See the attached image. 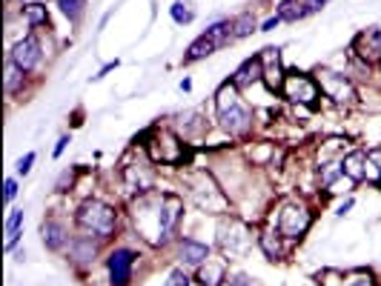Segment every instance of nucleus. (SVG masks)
I'll list each match as a JSON object with an SVG mask.
<instances>
[{
    "label": "nucleus",
    "instance_id": "obj_1",
    "mask_svg": "<svg viewBox=\"0 0 381 286\" xmlns=\"http://www.w3.org/2000/svg\"><path fill=\"white\" fill-rule=\"evenodd\" d=\"M78 224L81 229L98 235V237H109L117 226V212L112 206H106L104 201H83L78 209Z\"/></svg>",
    "mask_w": 381,
    "mask_h": 286
},
{
    "label": "nucleus",
    "instance_id": "obj_2",
    "mask_svg": "<svg viewBox=\"0 0 381 286\" xmlns=\"http://www.w3.org/2000/svg\"><path fill=\"white\" fill-rule=\"evenodd\" d=\"M229 40H235V32H232V23L229 20H218V23H212V26L189 46V52L184 55V63H195L206 55H212L216 49H221V46H227Z\"/></svg>",
    "mask_w": 381,
    "mask_h": 286
},
{
    "label": "nucleus",
    "instance_id": "obj_3",
    "mask_svg": "<svg viewBox=\"0 0 381 286\" xmlns=\"http://www.w3.org/2000/svg\"><path fill=\"white\" fill-rule=\"evenodd\" d=\"M218 244H221V252L227 258H241L247 255L250 244H252V235H250V226L241 224L238 218H224L221 226H218Z\"/></svg>",
    "mask_w": 381,
    "mask_h": 286
},
{
    "label": "nucleus",
    "instance_id": "obj_4",
    "mask_svg": "<svg viewBox=\"0 0 381 286\" xmlns=\"http://www.w3.org/2000/svg\"><path fill=\"white\" fill-rule=\"evenodd\" d=\"M186 183H189V195L195 198V203H198L201 209H206V212H224V209H227L224 192H221L216 183H212V178H209L206 172L189 175Z\"/></svg>",
    "mask_w": 381,
    "mask_h": 286
},
{
    "label": "nucleus",
    "instance_id": "obj_5",
    "mask_svg": "<svg viewBox=\"0 0 381 286\" xmlns=\"http://www.w3.org/2000/svg\"><path fill=\"white\" fill-rule=\"evenodd\" d=\"M281 92H284V98L287 101H295V103H304V106L318 103V86L309 75H304V72H290V75L284 78Z\"/></svg>",
    "mask_w": 381,
    "mask_h": 286
},
{
    "label": "nucleus",
    "instance_id": "obj_6",
    "mask_svg": "<svg viewBox=\"0 0 381 286\" xmlns=\"http://www.w3.org/2000/svg\"><path fill=\"white\" fill-rule=\"evenodd\" d=\"M147 149H149V158H152L155 163H178V160H181V152H184L181 137L172 135V132H166V129H161V132H155V135L149 137Z\"/></svg>",
    "mask_w": 381,
    "mask_h": 286
},
{
    "label": "nucleus",
    "instance_id": "obj_7",
    "mask_svg": "<svg viewBox=\"0 0 381 286\" xmlns=\"http://www.w3.org/2000/svg\"><path fill=\"white\" fill-rule=\"evenodd\" d=\"M309 224H313V214H309L304 206H298V203H287L281 209V214H278V235H284V237H301L307 229H309Z\"/></svg>",
    "mask_w": 381,
    "mask_h": 286
},
{
    "label": "nucleus",
    "instance_id": "obj_8",
    "mask_svg": "<svg viewBox=\"0 0 381 286\" xmlns=\"http://www.w3.org/2000/svg\"><path fill=\"white\" fill-rule=\"evenodd\" d=\"M318 83H321L327 98H332L336 103H352L355 101V89H352L350 78L339 75V72H318Z\"/></svg>",
    "mask_w": 381,
    "mask_h": 286
},
{
    "label": "nucleus",
    "instance_id": "obj_9",
    "mask_svg": "<svg viewBox=\"0 0 381 286\" xmlns=\"http://www.w3.org/2000/svg\"><path fill=\"white\" fill-rule=\"evenodd\" d=\"M40 43H38V37H23V40H17L15 43V49H12V63L20 69V72H32L38 63H40Z\"/></svg>",
    "mask_w": 381,
    "mask_h": 286
},
{
    "label": "nucleus",
    "instance_id": "obj_10",
    "mask_svg": "<svg viewBox=\"0 0 381 286\" xmlns=\"http://www.w3.org/2000/svg\"><path fill=\"white\" fill-rule=\"evenodd\" d=\"M258 58H261V66H264V78H261V81H264L273 92H278L284 86V78H287V75H284V69H281V49L267 46Z\"/></svg>",
    "mask_w": 381,
    "mask_h": 286
},
{
    "label": "nucleus",
    "instance_id": "obj_11",
    "mask_svg": "<svg viewBox=\"0 0 381 286\" xmlns=\"http://www.w3.org/2000/svg\"><path fill=\"white\" fill-rule=\"evenodd\" d=\"M132 264H135V255L129 249H115L106 260L109 267V280L112 286H127L129 283V275H132Z\"/></svg>",
    "mask_w": 381,
    "mask_h": 286
},
{
    "label": "nucleus",
    "instance_id": "obj_12",
    "mask_svg": "<svg viewBox=\"0 0 381 286\" xmlns=\"http://www.w3.org/2000/svg\"><path fill=\"white\" fill-rule=\"evenodd\" d=\"M218 121H221L224 132H229V135H247L250 126H252V117H250V112L241 103H235V106L218 112Z\"/></svg>",
    "mask_w": 381,
    "mask_h": 286
},
{
    "label": "nucleus",
    "instance_id": "obj_13",
    "mask_svg": "<svg viewBox=\"0 0 381 286\" xmlns=\"http://www.w3.org/2000/svg\"><path fill=\"white\" fill-rule=\"evenodd\" d=\"M352 52L367 63H378L381 60V32L378 29H367L352 40Z\"/></svg>",
    "mask_w": 381,
    "mask_h": 286
},
{
    "label": "nucleus",
    "instance_id": "obj_14",
    "mask_svg": "<svg viewBox=\"0 0 381 286\" xmlns=\"http://www.w3.org/2000/svg\"><path fill=\"white\" fill-rule=\"evenodd\" d=\"M181 214H184V201L178 195H170V192L161 195V232H163V237L172 235V229L181 221Z\"/></svg>",
    "mask_w": 381,
    "mask_h": 286
},
{
    "label": "nucleus",
    "instance_id": "obj_15",
    "mask_svg": "<svg viewBox=\"0 0 381 286\" xmlns=\"http://www.w3.org/2000/svg\"><path fill=\"white\" fill-rule=\"evenodd\" d=\"M124 180H127V186L132 189V192H149V189L155 186V172L147 163H129L124 169Z\"/></svg>",
    "mask_w": 381,
    "mask_h": 286
},
{
    "label": "nucleus",
    "instance_id": "obj_16",
    "mask_svg": "<svg viewBox=\"0 0 381 286\" xmlns=\"http://www.w3.org/2000/svg\"><path fill=\"white\" fill-rule=\"evenodd\" d=\"M178 255H181V260L186 267H201L209 260V246L193 241V237H184V241L178 244Z\"/></svg>",
    "mask_w": 381,
    "mask_h": 286
},
{
    "label": "nucleus",
    "instance_id": "obj_17",
    "mask_svg": "<svg viewBox=\"0 0 381 286\" xmlns=\"http://www.w3.org/2000/svg\"><path fill=\"white\" fill-rule=\"evenodd\" d=\"M264 78V66H261V58H250V60H244L241 66H238V72L232 75V83L238 86V89H244V86H250V83H255V81H261Z\"/></svg>",
    "mask_w": 381,
    "mask_h": 286
},
{
    "label": "nucleus",
    "instance_id": "obj_18",
    "mask_svg": "<svg viewBox=\"0 0 381 286\" xmlns=\"http://www.w3.org/2000/svg\"><path fill=\"white\" fill-rule=\"evenodd\" d=\"M341 166H344V175H347L350 180H364V178H370L367 152H350V155L341 160Z\"/></svg>",
    "mask_w": 381,
    "mask_h": 286
},
{
    "label": "nucleus",
    "instance_id": "obj_19",
    "mask_svg": "<svg viewBox=\"0 0 381 286\" xmlns=\"http://www.w3.org/2000/svg\"><path fill=\"white\" fill-rule=\"evenodd\" d=\"M227 280V269L224 264H218V260H206V264L198 267V283L201 286H221Z\"/></svg>",
    "mask_w": 381,
    "mask_h": 286
},
{
    "label": "nucleus",
    "instance_id": "obj_20",
    "mask_svg": "<svg viewBox=\"0 0 381 286\" xmlns=\"http://www.w3.org/2000/svg\"><path fill=\"white\" fill-rule=\"evenodd\" d=\"M40 237H43L46 249H63V244H66V229H63L60 224H55V221H46V224L40 226Z\"/></svg>",
    "mask_w": 381,
    "mask_h": 286
},
{
    "label": "nucleus",
    "instance_id": "obj_21",
    "mask_svg": "<svg viewBox=\"0 0 381 286\" xmlns=\"http://www.w3.org/2000/svg\"><path fill=\"white\" fill-rule=\"evenodd\" d=\"M258 241H261V249L267 252L270 260H278V258L284 255V246H281V241H278V235H275V232H261Z\"/></svg>",
    "mask_w": 381,
    "mask_h": 286
},
{
    "label": "nucleus",
    "instance_id": "obj_22",
    "mask_svg": "<svg viewBox=\"0 0 381 286\" xmlns=\"http://www.w3.org/2000/svg\"><path fill=\"white\" fill-rule=\"evenodd\" d=\"M20 226H23V209H15L6 221V249H12L20 237Z\"/></svg>",
    "mask_w": 381,
    "mask_h": 286
},
{
    "label": "nucleus",
    "instance_id": "obj_23",
    "mask_svg": "<svg viewBox=\"0 0 381 286\" xmlns=\"http://www.w3.org/2000/svg\"><path fill=\"white\" fill-rule=\"evenodd\" d=\"M216 106H218V112H224V109H229V106H235L238 103V86L229 81V83H224L221 89H218V94H216Z\"/></svg>",
    "mask_w": 381,
    "mask_h": 286
},
{
    "label": "nucleus",
    "instance_id": "obj_24",
    "mask_svg": "<svg viewBox=\"0 0 381 286\" xmlns=\"http://www.w3.org/2000/svg\"><path fill=\"white\" fill-rule=\"evenodd\" d=\"M307 12H304V0H284L278 6V17L281 20H301Z\"/></svg>",
    "mask_w": 381,
    "mask_h": 286
},
{
    "label": "nucleus",
    "instance_id": "obj_25",
    "mask_svg": "<svg viewBox=\"0 0 381 286\" xmlns=\"http://www.w3.org/2000/svg\"><path fill=\"white\" fill-rule=\"evenodd\" d=\"M232 32H235V37H247V35H252V32H255V15H252V12L238 15V17L232 20Z\"/></svg>",
    "mask_w": 381,
    "mask_h": 286
},
{
    "label": "nucleus",
    "instance_id": "obj_26",
    "mask_svg": "<svg viewBox=\"0 0 381 286\" xmlns=\"http://www.w3.org/2000/svg\"><path fill=\"white\" fill-rule=\"evenodd\" d=\"M23 75H26V72H20L12 60L6 63V78H3V81H6V92H9V94H15V92L23 86Z\"/></svg>",
    "mask_w": 381,
    "mask_h": 286
},
{
    "label": "nucleus",
    "instance_id": "obj_27",
    "mask_svg": "<svg viewBox=\"0 0 381 286\" xmlns=\"http://www.w3.org/2000/svg\"><path fill=\"white\" fill-rule=\"evenodd\" d=\"M60 12L72 20V23H78L81 20V15H83V0H60Z\"/></svg>",
    "mask_w": 381,
    "mask_h": 286
},
{
    "label": "nucleus",
    "instance_id": "obj_28",
    "mask_svg": "<svg viewBox=\"0 0 381 286\" xmlns=\"http://www.w3.org/2000/svg\"><path fill=\"white\" fill-rule=\"evenodd\" d=\"M23 17H26L32 26H40V23H46V6H40V3L23 6Z\"/></svg>",
    "mask_w": 381,
    "mask_h": 286
},
{
    "label": "nucleus",
    "instance_id": "obj_29",
    "mask_svg": "<svg viewBox=\"0 0 381 286\" xmlns=\"http://www.w3.org/2000/svg\"><path fill=\"white\" fill-rule=\"evenodd\" d=\"M193 17H195V12L189 9L186 0H175V3H172V20L175 23H189Z\"/></svg>",
    "mask_w": 381,
    "mask_h": 286
},
{
    "label": "nucleus",
    "instance_id": "obj_30",
    "mask_svg": "<svg viewBox=\"0 0 381 286\" xmlns=\"http://www.w3.org/2000/svg\"><path fill=\"white\" fill-rule=\"evenodd\" d=\"M163 286H189V275L184 269H175V272H170V278H166Z\"/></svg>",
    "mask_w": 381,
    "mask_h": 286
},
{
    "label": "nucleus",
    "instance_id": "obj_31",
    "mask_svg": "<svg viewBox=\"0 0 381 286\" xmlns=\"http://www.w3.org/2000/svg\"><path fill=\"white\" fill-rule=\"evenodd\" d=\"M3 189H6V192H3V201H6V203H12V201H15V195H17V180H15V178H6Z\"/></svg>",
    "mask_w": 381,
    "mask_h": 286
},
{
    "label": "nucleus",
    "instance_id": "obj_32",
    "mask_svg": "<svg viewBox=\"0 0 381 286\" xmlns=\"http://www.w3.org/2000/svg\"><path fill=\"white\" fill-rule=\"evenodd\" d=\"M95 255V246L89 244V241H81L78 244V249H75V258H81V260H89Z\"/></svg>",
    "mask_w": 381,
    "mask_h": 286
},
{
    "label": "nucleus",
    "instance_id": "obj_33",
    "mask_svg": "<svg viewBox=\"0 0 381 286\" xmlns=\"http://www.w3.org/2000/svg\"><path fill=\"white\" fill-rule=\"evenodd\" d=\"M32 163H35V152H29V155H23V158L17 160V172H20V175H26V172L32 169Z\"/></svg>",
    "mask_w": 381,
    "mask_h": 286
},
{
    "label": "nucleus",
    "instance_id": "obj_34",
    "mask_svg": "<svg viewBox=\"0 0 381 286\" xmlns=\"http://www.w3.org/2000/svg\"><path fill=\"white\" fill-rule=\"evenodd\" d=\"M330 3V0H304V12L307 15H313V12H321L324 6Z\"/></svg>",
    "mask_w": 381,
    "mask_h": 286
},
{
    "label": "nucleus",
    "instance_id": "obj_35",
    "mask_svg": "<svg viewBox=\"0 0 381 286\" xmlns=\"http://www.w3.org/2000/svg\"><path fill=\"white\" fill-rule=\"evenodd\" d=\"M367 160H370V166H375V175H381V149H370Z\"/></svg>",
    "mask_w": 381,
    "mask_h": 286
},
{
    "label": "nucleus",
    "instance_id": "obj_36",
    "mask_svg": "<svg viewBox=\"0 0 381 286\" xmlns=\"http://www.w3.org/2000/svg\"><path fill=\"white\" fill-rule=\"evenodd\" d=\"M186 121H195V112H189V115H184ZM198 129H204V124H186V129H184V135H195Z\"/></svg>",
    "mask_w": 381,
    "mask_h": 286
},
{
    "label": "nucleus",
    "instance_id": "obj_37",
    "mask_svg": "<svg viewBox=\"0 0 381 286\" xmlns=\"http://www.w3.org/2000/svg\"><path fill=\"white\" fill-rule=\"evenodd\" d=\"M229 286H258L252 278H247V275H235L232 280H229Z\"/></svg>",
    "mask_w": 381,
    "mask_h": 286
},
{
    "label": "nucleus",
    "instance_id": "obj_38",
    "mask_svg": "<svg viewBox=\"0 0 381 286\" xmlns=\"http://www.w3.org/2000/svg\"><path fill=\"white\" fill-rule=\"evenodd\" d=\"M72 180H75V175H72V172H63V175H60V180H58V189H60V192H66V186H72Z\"/></svg>",
    "mask_w": 381,
    "mask_h": 286
},
{
    "label": "nucleus",
    "instance_id": "obj_39",
    "mask_svg": "<svg viewBox=\"0 0 381 286\" xmlns=\"http://www.w3.org/2000/svg\"><path fill=\"white\" fill-rule=\"evenodd\" d=\"M278 23H281V17H278V15H275V17H270V20H267V23H264V26H261V32H273V29H275V26H278Z\"/></svg>",
    "mask_w": 381,
    "mask_h": 286
},
{
    "label": "nucleus",
    "instance_id": "obj_40",
    "mask_svg": "<svg viewBox=\"0 0 381 286\" xmlns=\"http://www.w3.org/2000/svg\"><path fill=\"white\" fill-rule=\"evenodd\" d=\"M66 143H69V135H63V137L58 140V146H55V158H60V155H63V149H66Z\"/></svg>",
    "mask_w": 381,
    "mask_h": 286
},
{
    "label": "nucleus",
    "instance_id": "obj_41",
    "mask_svg": "<svg viewBox=\"0 0 381 286\" xmlns=\"http://www.w3.org/2000/svg\"><path fill=\"white\" fill-rule=\"evenodd\" d=\"M115 66H117V60H112V63H106V66H104V69H101V72H98V75H95V78H104V75H106V72H112Z\"/></svg>",
    "mask_w": 381,
    "mask_h": 286
},
{
    "label": "nucleus",
    "instance_id": "obj_42",
    "mask_svg": "<svg viewBox=\"0 0 381 286\" xmlns=\"http://www.w3.org/2000/svg\"><path fill=\"white\" fill-rule=\"evenodd\" d=\"M350 286H373V280H370V278H355Z\"/></svg>",
    "mask_w": 381,
    "mask_h": 286
},
{
    "label": "nucleus",
    "instance_id": "obj_43",
    "mask_svg": "<svg viewBox=\"0 0 381 286\" xmlns=\"http://www.w3.org/2000/svg\"><path fill=\"white\" fill-rule=\"evenodd\" d=\"M350 209H352V201H344V203H341V206H339L336 212H339V214H347Z\"/></svg>",
    "mask_w": 381,
    "mask_h": 286
},
{
    "label": "nucleus",
    "instance_id": "obj_44",
    "mask_svg": "<svg viewBox=\"0 0 381 286\" xmlns=\"http://www.w3.org/2000/svg\"><path fill=\"white\" fill-rule=\"evenodd\" d=\"M181 89H184V92H189V89H193V81L184 78V81H181Z\"/></svg>",
    "mask_w": 381,
    "mask_h": 286
},
{
    "label": "nucleus",
    "instance_id": "obj_45",
    "mask_svg": "<svg viewBox=\"0 0 381 286\" xmlns=\"http://www.w3.org/2000/svg\"><path fill=\"white\" fill-rule=\"evenodd\" d=\"M378 32H381V29H378Z\"/></svg>",
    "mask_w": 381,
    "mask_h": 286
}]
</instances>
